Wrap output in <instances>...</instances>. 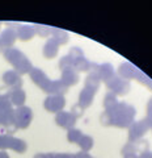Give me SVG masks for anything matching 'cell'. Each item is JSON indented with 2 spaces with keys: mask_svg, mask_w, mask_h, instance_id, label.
I'll list each match as a JSON object with an SVG mask.
<instances>
[{
  "mask_svg": "<svg viewBox=\"0 0 152 158\" xmlns=\"http://www.w3.org/2000/svg\"><path fill=\"white\" fill-rule=\"evenodd\" d=\"M32 120V111L28 107H18L13 111V121L18 128H26L30 124Z\"/></svg>",
  "mask_w": 152,
  "mask_h": 158,
  "instance_id": "4",
  "label": "cell"
},
{
  "mask_svg": "<svg viewBox=\"0 0 152 158\" xmlns=\"http://www.w3.org/2000/svg\"><path fill=\"white\" fill-rule=\"evenodd\" d=\"M13 123L12 103L8 99H0V127H7Z\"/></svg>",
  "mask_w": 152,
  "mask_h": 158,
  "instance_id": "3",
  "label": "cell"
},
{
  "mask_svg": "<svg viewBox=\"0 0 152 158\" xmlns=\"http://www.w3.org/2000/svg\"><path fill=\"white\" fill-rule=\"evenodd\" d=\"M6 149H12L18 153H24L26 149V144L20 138L0 135V150H6Z\"/></svg>",
  "mask_w": 152,
  "mask_h": 158,
  "instance_id": "2",
  "label": "cell"
},
{
  "mask_svg": "<svg viewBox=\"0 0 152 158\" xmlns=\"http://www.w3.org/2000/svg\"><path fill=\"white\" fill-rule=\"evenodd\" d=\"M57 53H58V42L55 40L47 41V44L45 45V49H43V54H45L47 58H51V57L55 56Z\"/></svg>",
  "mask_w": 152,
  "mask_h": 158,
  "instance_id": "11",
  "label": "cell"
},
{
  "mask_svg": "<svg viewBox=\"0 0 152 158\" xmlns=\"http://www.w3.org/2000/svg\"><path fill=\"white\" fill-rule=\"evenodd\" d=\"M25 100V92H24L21 88H14L13 91H11V95H9V102L14 106L21 107V104Z\"/></svg>",
  "mask_w": 152,
  "mask_h": 158,
  "instance_id": "9",
  "label": "cell"
},
{
  "mask_svg": "<svg viewBox=\"0 0 152 158\" xmlns=\"http://www.w3.org/2000/svg\"><path fill=\"white\" fill-rule=\"evenodd\" d=\"M80 138H81L80 131H77V129H71L70 132H68V140H70L71 142H79Z\"/></svg>",
  "mask_w": 152,
  "mask_h": 158,
  "instance_id": "14",
  "label": "cell"
},
{
  "mask_svg": "<svg viewBox=\"0 0 152 158\" xmlns=\"http://www.w3.org/2000/svg\"><path fill=\"white\" fill-rule=\"evenodd\" d=\"M73 158H92L88 153H79V154H76Z\"/></svg>",
  "mask_w": 152,
  "mask_h": 158,
  "instance_id": "16",
  "label": "cell"
},
{
  "mask_svg": "<svg viewBox=\"0 0 152 158\" xmlns=\"http://www.w3.org/2000/svg\"><path fill=\"white\" fill-rule=\"evenodd\" d=\"M3 81L9 87H17L20 88L21 86V78L16 71H7L3 74Z\"/></svg>",
  "mask_w": 152,
  "mask_h": 158,
  "instance_id": "7",
  "label": "cell"
},
{
  "mask_svg": "<svg viewBox=\"0 0 152 158\" xmlns=\"http://www.w3.org/2000/svg\"><path fill=\"white\" fill-rule=\"evenodd\" d=\"M2 49H3V48H2V45H0V52H2Z\"/></svg>",
  "mask_w": 152,
  "mask_h": 158,
  "instance_id": "20",
  "label": "cell"
},
{
  "mask_svg": "<svg viewBox=\"0 0 152 158\" xmlns=\"http://www.w3.org/2000/svg\"><path fill=\"white\" fill-rule=\"evenodd\" d=\"M33 36V29L30 27H20V29H18V37H20L21 40H24V41H26V40L32 38Z\"/></svg>",
  "mask_w": 152,
  "mask_h": 158,
  "instance_id": "12",
  "label": "cell"
},
{
  "mask_svg": "<svg viewBox=\"0 0 152 158\" xmlns=\"http://www.w3.org/2000/svg\"><path fill=\"white\" fill-rule=\"evenodd\" d=\"M11 95V90L7 87H0V99H8Z\"/></svg>",
  "mask_w": 152,
  "mask_h": 158,
  "instance_id": "15",
  "label": "cell"
},
{
  "mask_svg": "<svg viewBox=\"0 0 152 158\" xmlns=\"http://www.w3.org/2000/svg\"><path fill=\"white\" fill-rule=\"evenodd\" d=\"M0 158H9V156L4 150H2V152H0Z\"/></svg>",
  "mask_w": 152,
  "mask_h": 158,
  "instance_id": "19",
  "label": "cell"
},
{
  "mask_svg": "<svg viewBox=\"0 0 152 158\" xmlns=\"http://www.w3.org/2000/svg\"><path fill=\"white\" fill-rule=\"evenodd\" d=\"M77 75L75 73H73L72 70H70V69H63V85L66 86H72L75 85V83H77Z\"/></svg>",
  "mask_w": 152,
  "mask_h": 158,
  "instance_id": "10",
  "label": "cell"
},
{
  "mask_svg": "<svg viewBox=\"0 0 152 158\" xmlns=\"http://www.w3.org/2000/svg\"><path fill=\"white\" fill-rule=\"evenodd\" d=\"M79 145L87 152L93 146V140L91 137H88V136H81V138L79 140Z\"/></svg>",
  "mask_w": 152,
  "mask_h": 158,
  "instance_id": "13",
  "label": "cell"
},
{
  "mask_svg": "<svg viewBox=\"0 0 152 158\" xmlns=\"http://www.w3.org/2000/svg\"><path fill=\"white\" fill-rule=\"evenodd\" d=\"M66 102H64V98L60 96V95H53V96H49L45 102V108L50 112H57V111H60L63 107H64Z\"/></svg>",
  "mask_w": 152,
  "mask_h": 158,
  "instance_id": "5",
  "label": "cell"
},
{
  "mask_svg": "<svg viewBox=\"0 0 152 158\" xmlns=\"http://www.w3.org/2000/svg\"><path fill=\"white\" fill-rule=\"evenodd\" d=\"M4 58L9 63H12L14 69H17L20 73H28L32 69L30 62L26 59V57L21 52L16 50V49H7L4 52Z\"/></svg>",
  "mask_w": 152,
  "mask_h": 158,
  "instance_id": "1",
  "label": "cell"
},
{
  "mask_svg": "<svg viewBox=\"0 0 152 158\" xmlns=\"http://www.w3.org/2000/svg\"><path fill=\"white\" fill-rule=\"evenodd\" d=\"M57 124L60 125V127H64V128H71L73 124H75V116L71 115L68 112H60L58 113L57 116Z\"/></svg>",
  "mask_w": 152,
  "mask_h": 158,
  "instance_id": "8",
  "label": "cell"
},
{
  "mask_svg": "<svg viewBox=\"0 0 152 158\" xmlns=\"http://www.w3.org/2000/svg\"><path fill=\"white\" fill-rule=\"evenodd\" d=\"M54 154H37L34 158H54Z\"/></svg>",
  "mask_w": 152,
  "mask_h": 158,
  "instance_id": "17",
  "label": "cell"
},
{
  "mask_svg": "<svg viewBox=\"0 0 152 158\" xmlns=\"http://www.w3.org/2000/svg\"><path fill=\"white\" fill-rule=\"evenodd\" d=\"M14 41H16V33L11 28L3 31L2 34H0V45H2V48L9 49V46H12L14 44Z\"/></svg>",
  "mask_w": 152,
  "mask_h": 158,
  "instance_id": "6",
  "label": "cell"
},
{
  "mask_svg": "<svg viewBox=\"0 0 152 158\" xmlns=\"http://www.w3.org/2000/svg\"><path fill=\"white\" fill-rule=\"evenodd\" d=\"M54 158H73V157L70 156V154H57Z\"/></svg>",
  "mask_w": 152,
  "mask_h": 158,
  "instance_id": "18",
  "label": "cell"
}]
</instances>
